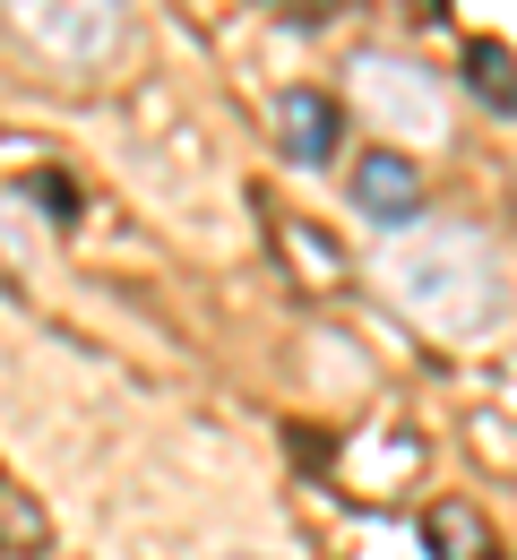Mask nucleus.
Instances as JSON below:
<instances>
[{
	"instance_id": "nucleus-2",
	"label": "nucleus",
	"mask_w": 517,
	"mask_h": 560,
	"mask_svg": "<svg viewBox=\"0 0 517 560\" xmlns=\"http://www.w3.org/2000/svg\"><path fill=\"white\" fill-rule=\"evenodd\" d=\"M0 9L52 70H104L130 35V0H0Z\"/></svg>"
},
{
	"instance_id": "nucleus-8",
	"label": "nucleus",
	"mask_w": 517,
	"mask_h": 560,
	"mask_svg": "<svg viewBox=\"0 0 517 560\" xmlns=\"http://www.w3.org/2000/svg\"><path fill=\"white\" fill-rule=\"evenodd\" d=\"M35 544H44V509L17 483H0V560H35Z\"/></svg>"
},
{
	"instance_id": "nucleus-1",
	"label": "nucleus",
	"mask_w": 517,
	"mask_h": 560,
	"mask_svg": "<svg viewBox=\"0 0 517 560\" xmlns=\"http://www.w3.org/2000/svg\"><path fill=\"white\" fill-rule=\"evenodd\" d=\"M379 284L388 302L432 328V337H474L492 311H501V268L474 233H448V224H406L388 250H379Z\"/></svg>"
},
{
	"instance_id": "nucleus-4",
	"label": "nucleus",
	"mask_w": 517,
	"mask_h": 560,
	"mask_svg": "<svg viewBox=\"0 0 517 560\" xmlns=\"http://www.w3.org/2000/svg\"><path fill=\"white\" fill-rule=\"evenodd\" d=\"M354 199H363L379 224H397V233H406V224L423 215V173H414L397 147H371L363 164H354Z\"/></svg>"
},
{
	"instance_id": "nucleus-6",
	"label": "nucleus",
	"mask_w": 517,
	"mask_h": 560,
	"mask_svg": "<svg viewBox=\"0 0 517 560\" xmlns=\"http://www.w3.org/2000/svg\"><path fill=\"white\" fill-rule=\"evenodd\" d=\"M423 544L440 560H492V526H483L466 500H440V509L423 517Z\"/></svg>"
},
{
	"instance_id": "nucleus-3",
	"label": "nucleus",
	"mask_w": 517,
	"mask_h": 560,
	"mask_svg": "<svg viewBox=\"0 0 517 560\" xmlns=\"http://www.w3.org/2000/svg\"><path fill=\"white\" fill-rule=\"evenodd\" d=\"M354 86H363L371 121L388 130L397 147H432L448 130V95L432 70H414V61H397V52H363L354 61Z\"/></svg>"
},
{
	"instance_id": "nucleus-5",
	"label": "nucleus",
	"mask_w": 517,
	"mask_h": 560,
	"mask_svg": "<svg viewBox=\"0 0 517 560\" xmlns=\"http://www.w3.org/2000/svg\"><path fill=\"white\" fill-rule=\"evenodd\" d=\"M277 139H285L294 164H328V155H337V104L310 95V86H294V95L277 104Z\"/></svg>"
},
{
	"instance_id": "nucleus-7",
	"label": "nucleus",
	"mask_w": 517,
	"mask_h": 560,
	"mask_svg": "<svg viewBox=\"0 0 517 560\" xmlns=\"http://www.w3.org/2000/svg\"><path fill=\"white\" fill-rule=\"evenodd\" d=\"M466 78H474V95H483L492 113H517V61H509V44H466Z\"/></svg>"
}]
</instances>
